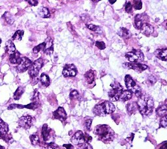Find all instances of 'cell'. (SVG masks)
<instances>
[{"label": "cell", "instance_id": "13", "mask_svg": "<svg viewBox=\"0 0 167 149\" xmlns=\"http://www.w3.org/2000/svg\"><path fill=\"white\" fill-rule=\"evenodd\" d=\"M44 43V47H43V52L44 54L47 55H51L52 54L53 52H54V43H53V40L51 37H47L45 39Z\"/></svg>", "mask_w": 167, "mask_h": 149}, {"label": "cell", "instance_id": "24", "mask_svg": "<svg viewBox=\"0 0 167 149\" xmlns=\"http://www.w3.org/2000/svg\"><path fill=\"white\" fill-rule=\"evenodd\" d=\"M84 77L88 84L93 83L95 81V73L92 70L88 71L85 73Z\"/></svg>", "mask_w": 167, "mask_h": 149}, {"label": "cell", "instance_id": "4", "mask_svg": "<svg viewBox=\"0 0 167 149\" xmlns=\"http://www.w3.org/2000/svg\"><path fill=\"white\" fill-rule=\"evenodd\" d=\"M111 87L112 89L108 92V96L113 102L118 101L120 96L123 91V87L118 82H114L111 84Z\"/></svg>", "mask_w": 167, "mask_h": 149}, {"label": "cell", "instance_id": "40", "mask_svg": "<svg viewBox=\"0 0 167 149\" xmlns=\"http://www.w3.org/2000/svg\"><path fill=\"white\" fill-rule=\"evenodd\" d=\"M92 118H89V119H87V120H85L84 122V126L86 128L90 130L91 128V126H92Z\"/></svg>", "mask_w": 167, "mask_h": 149}, {"label": "cell", "instance_id": "12", "mask_svg": "<svg viewBox=\"0 0 167 149\" xmlns=\"http://www.w3.org/2000/svg\"><path fill=\"white\" fill-rule=\"evenodd\" d=\"M123 65L125 68L135 70L138 73L142 72L143 71L147 69V65L140 64V63H139V64H135V63H125V64H123Z\"/></svg>", "mask_w": 167, "mask_h": 149}, {"label": "cell", "instance_id": "6", "mask_svg": "<svg viewBox=\"0 0 167 149\" xmlns=\"http://www.w3.org/2000/svg\"><path fill=\"white\" fill-rule=\"evenodd\" d=\"M43 59L41 58L37 59L35 62H33L28 68V73L29 76L32 78H35L36 77H37L39 71L43 68Z\"/></svg>", "mask_w": 167, "mask_h": 149}, {"label": "cell", "instance_id": "28", "mask_svg": "<svg viewBox=\"0 0 167 149\" xmlns=\"http://www.w3.org/2000/svg\"><path fill=\"white\" fill-rule=\"evenodd\" d=\"M127 109L128 113L130 114L134 113L136 111V110L138 109L137 104H136V103L135 102L129 103L127 105Z\"/></svg>", "mask_w": 167, "mask_h": 149}, {"label": "cell", "instance_id": "18", "mask_svg": "<svg viewBox=\"0 0 167 149\" xmlns=\"http://www.w3.org/2000/svg\"><path fill=\"white\" fill-rule=\"evenodd\" d=\"M140 30L142 34L149 36L153 33V27L149 23H145L142 26V27L140 28Z\"/></svg>", "mask_w": 167, "mask_h": 149}, {"label": "cell", "instance_id": "38", "mask_svg": "<svg viewBox=\"0 0 167 149\" xmlns=\"http://www.w3.org/2000/svg\"><path fill=\"white\" fill-rule=\"evenodd\" d=\"M43 47H44V43H43L39 44V45L35 47V48H33V53L35 54H37L38 53H39L41 50H43Z\"/></svg>", "mask_w": 167, "mask_h": 149}, {"label": "cell", "instance_id": "26", "mask_svg": "<svg viewBox=\"0 0 167 149\" xmlns=\"http://www.w3.org/2000/svg\"><path fill=\"white\" fill-rule=\"evenodd\" d=\"M38 13H39V15L41 18H47L50 17V13L48 9L44 7H41V8L39 9V11H38Z\"/></svg>", "mask_w": 167, "mask_h": 149}, {"label": "cell", "instance_id": "31", "mask_svg": "<svg viewBox=\"0 0 167 149\" xmlns=\"http://www.w3.org/2000/svg\"><path fill=\"white\" fill-rule=\"evenodd\" d=\"M2 18L3 19H5V20L9 24H12L14 21V18L9 12H5L4 14L2 16Z\"/></svg>", "mask_w": 167, "mask_h": 149}, {"label": "cell", "instance_id": "37", "mask_svg": "<svg viewBox=\"0 0 167 149\" xmlns=\"http://www.w3.org/2000/svg\"><path fill=\"white\" fill-rule=\"evenodd\" d=\"M159 124H160V128H161V127L164 128H166V126H167V117H166V116L161 118Z\"/></svg>", "mask_w": 167, "mask_h": 149}, {"label": "cell", "instance_id": "14", "mask_svg": "<svg viewBox=\"0 0 167 149\" xmlns=\"http://www.w3.org/2000/svg\"><path fill=\"white\" fill-rule=\"evenodd\" d=\"M53 116H54V117L56 119H58V120L62 121V122L65 121L67 117L65 109L62 107H58V109H56L54 113H53Z\"/></svg>", "mask_w": 167, "mask_h": 149}, {"label": "cell", "instance_id": "41", "mask_svg": "<svg viewBox=\"0 0 167 149\" xmlns=\"http://www.w3.org/2000/svg\"><path fill=\"white\" fill-rule=\"evenodd\" d=\"M96 45L98 48H99V49H101V50H104L106 48V45H105V43L102 41H97L96 43Z\"/></svg>", "mask_w": 167, "mask_h": 149}, {"label": "cell", "instance_id": "3", "mask_svg": "<svg viewBox=\"0 0 167 149\" xmlns=\"http://www.w3.org/2000/svg\"><path fill=\"white\" fill-rule=\"evenodd\" d=\"M116 109L115 106L111 102L105 101L98 104L93 108V113L97 116H105V115L112 114Z\"/></svg>", "mask_w": 167, "mask_h": 149}, {"label": "cell", "instance_id": "32", "mask_svg": "<svg viewBox=\"0 0 167 149\" xmlns=\"http://www.w3.org/2000/svg\"><path fill=\"white\" fill-rule=\"evenodd\" d=\"M86 26L90 30H92V32H94L97 33H100L102 32V29L101 27L98 26L94 25V24H87Z\"/></svg>", "mask_w": 167, "mask_h": 149}, {"label": "cell", "instance_id": "39", "mask_svg": "<svg viewBox=\"0 0 167 149\" xmlns=\"http://www.w3.org/2000/svg\"><path fill=\"white\" fill-rule=\"evenodd\" d=\"M132 6L131 5V3L130 2H127L125 4V11H126L127 13H130L132 12Z\"/></svg>", "mask_w": 167, "mask_h": 149}, {"label": "cell", "instance_id": "19", "mask_svg": "<svg viewBox=\"0 0 167 149\" xmlns=\"http://www.w3.org/2000/svg\"><path fill=\"white\" fill-rule=\"evenodd\" d=\"M22 57L21 56L20 53H18V51H16L13 54L10 55L9 62H11V64H12L19 65L22 61Z\"/></svg>", "mask_w": 167, "mask_h": 149}, {"label": "cell", "instance_id": "2", "mask_svg": "<svg viewBox=\"0 0 167 149\" xmlns=\"http://www.w3.org/2000/svg\"><path fill=\"white\" fill-rule=\"evenodd\" d=\"M138 109L143 116H148L152 113L154 103L153 99L147 95L141 96L136 102Z\"/></svg>", "mask_w": 167, "mask_h": 149}, {"label": "cell", "instance_id": "25", "mask_svg": "<svg viewBox=\"0 0 167 149\" xmlns=\"http://www.w3.org/2000/svg\"><path fill=\"white\" fill-rule=\"evenodd\" d=\"M40 81H41V84L43 85L45 87H48L50 83V78H49L48 75H47V74L45 73L41 74V75L40 77Z\"/></svg>", "mask_w": 167, "mask_h": 149}, {"label": "cell", "instance_id": "33", "mask_svg": "<svg viewBox=\"0 0 167 149\" xmlns=\"http://www.w3.org/2000/svg\"><path fill=\"white\" fill-rule=\"evenodd\" d=\"M29 139L30 141H31L32 144L33 145H37L40 142L39 136H38L37 134H32V135H30Z\"/></svg>", "mask_w": 167, "mask_h": 149}, {"label": "cell", "instance_id": "17", "mask_svg": "<svg viewBox=\"0 0 167 149\" xmlns=\"http://www.w3.org/2000/svg\"><path fill=\"white\" fill-rule=\"evenodd\" d=\"M52 130L48 128V126L47 124H44L43 128H42V136H43V139L44 140V141L47 142L50 138L51 137V133H52Z\"/></svg>", "mask_w": 167, "mask_h": 149}, {"label": "cell", "instance_id": "30", "mask_svg": "<svg viewBox=\"0 0 167 149\" xmlns=\"http://www.w3.org/2000/svg\"><path fill=\"white\" fill-rule=\"evenodd\" d=\"M24 32L23 30H17L16 32L14 33L13 35L12 39L14 41H20L22 40V37L24 35Z\"/></svg>", "mask_w": 167, "mask_h": 149}, {"label": "cell", "instance_id": "43", "mask_svg": "<svg viewBox=\"0 0 167 149\" xmlns=\"http://www.w3.org/2000/svg\"><path fill=\"white\" fill-rule=\"evenodd\" d=\"M156 81H157V79H156V78H155V77H153V75L149 76V77H148V82L151 85L154 84L155 83H156Z\"/></svg>", "mask_w": 167, "mask_h": 149}, {"label": "cell", "instance_id": "20", "mask_svg": "<svg viewBox=\"0 0 167 149\" xmlns=\"http://www.w3.org/2000/svg\"><path fill=\"white\" fill-rule=\"evenodd\" d=\"M16 51H17V50H16V47H15V46H14V44L13 43L12 41L9 40L6 43V44H5L6 53L9 54V55H12Z\"/></svg>", "mask_w": 167, "mask_h": 149}, {"label": "cell", "instance_id": "10", "mask_svg": "<svg viewBox=\"0 0 167 149\" xmlns=\"http://www.w3.org/2000/svg\"><path fill=\"white\" fill-rule=\"evenodd\" d=\"M149 17L146 14H138L135 18V27L138 29H140L142 26L145 23H148Z\"/></svg>", "mask_w": 167, "mask_h": 149}, {"label": "cell", "instance_id": "44", "mask_svg": "<svg viewBox=\"0 0 167 149\" xmlns=\"http://www.w3.org/2000/svg\"><path fill=\"white\" fill-rule=\"evenodd\" d=\"M28 2L32 6H36L38 4V1H36V0H29V1H28Z\"/></svg>", "mask_w": 167, "mask_h": 149}, {"label": "cell", "instance_id": "1", "mask_svg": "<svg viewBox=\"0 0 167 149\" xmlns=\"http://www.w3.org/2000/svg\"><path fill=\"white\" fill-rule=\"evenodd\" d=\"M99 140L104 143H108L114 139L115 133L108 125L102 124L97 126L93 131Z\"/></svg>", "mask_w": 167, "mask_h": 149}, {"label": "cell", "instance_id": "16", "mask_svg": "<svg viewBox=\"0 0 167 149\" xmlns=\"http://www.w3.org/2000/svg\"><path fill=\"white\" fill-rule=\"evenodd\" d=\"M9 132V126L0 118V137L6 141L7 133Z\"/></svg>", "mask_w": 167, "mask_h": 149}, {"label": "cell", "instance_id": "11", "mask_svg": "<svg viewBox=\"0 0 167 149\" xmlns=\"http://www.w3.org/2000/svg\"><path fill=\"white\" fill-rule=\"evenodd\" d=\"M32 64L31 59L26 57H22L20 64L17 67V71L18 73H24L28 70L29 67Z\"/></svg>", "mask_w": 167, "mask_h": 149}, {"label": "cell", "instance_id": "5", "mask_svg": "<svg viewBox=\"0 0 167 149\" xmlns=\"http://www.w3.org/2000/svg\"><path fill=\"white\" fill-rule=\"evenodd\" d=\"M92 140V137L87 133H83L82 131H78L76 132L73 137H71V142L74 144L79 145L84 143H88Z\"/></svg>", "mask_w": 167, "mask_h": 149}, {"label": "cell", "instance_id": "23", "mask_svg": "<svg viewBox=\"0 0 167 149\" xmlns=\"http://www.w3.org/2000/svg\"><path fill=\"white\" fill-rule=\"evenodd\" d=\"M117 34L122 37V38L126 39H129L131 37V32L125 28H121L118 30V32H117Z\"/></svg>", "mask_w": 167, "mask_h": 149}, {"label": "cell", "instance_id": "27", "mask_svg": "<svg viewBox=\"0 0 167 149\" xmlns=\"http://www.w3.org/2000/svg\"><path fill=\"white\" fill-rule=\"evenodd\" d=\"M156 113L159 117H166L167 114V107L166 105L160 106L158 107L156 110Z\"/></svg>", "mask_w": 167, "mask_h": 149}, {"label": "cell", "instance_id": "42", "mask_svg": "<svg viewBox=\"0 0 167 149\" xmlns=\"http://www.w3.org/2000/svg\"><path fill=\"white\" fill-rule=\"evenodd\" d=\"M79 94H78V92L77 90H72L71 94H70V98H78Z\"/></svg>", "mask_w": 167, "mask_h": 149}, {"label": "cell", "instance_id": "48", "mask_svg": "<svg viewBox=\"0 0 167 149\" xmlns=\"http://www.w3.org/2000/svg\"><path fill=\"white\" fill-rule=\"evenodd\" d=\"M0 149H4V148H3V147H2V146H0Z\"/></svg>", "mask_w": 167, "mask_h": 149}, {"label": "cell", "instance_id": "9", "mask_svg": "<svg viewBox=\"0 0 167 149\" xmlns=\"http://www.w3.org/2000/svg\"><path fill=\"white\" fill-rule=\"evenodd\" d=\"M77 74V69L73 64H66L63 69V75L65 77H75Z\"/></svg>", "mask_w": 167, "mask_h": 149}, {"label": "cell", "instance_id": "34", "mask_svg": "<svg viewBox=\"0 0 167 149\" xmlns=\"http://www.w3.org/2000/svg\"><path fill=\"white\" fill-rule=\"evenodd\" d=\"M44 149H60L58 145L54 143H48L44 144Z\"/></svg>", "mask_w": 167, "mask_h": 149}, {"label": "cell", "instance_id": "49", "mask_svg": "<svg viewBox=\"0 0 167 149\" xmlns=\"http://www.w3.org/2000/svg\"><path fill=\"white\" fill-rule=\"evenodd\" d=\"M0 43H1V39H0Z\"/></svg>", "mask_w": 167, "mask_h": 149}, {"label": "cell", "instance_id": "21", "mask_svg": "<svg viewBox=\"0 0 167 149\" xmlns=\"http://www.w3.org/2000/svg\"><path fill=\"white\" fill-rule=\"evenodd\" d=\"M155 55L159 59L162 61L167 60V49H157L155 52Z\"/></svg>", "mask_w": 167, "mask_h": 149}, {"label": "cell", "instance_id": "46", "mask_svg": "<svg viewBox=\"0 0 167 149\" xmlns=\"http://www.w3.org/2000/svg\"><path fill=\"white\" fill-rule=\"evenodd\" d=\"M160 149H166V142L163 143L160 147Z\"/></svg>", "mask_w": 167, "mask_h": 149}, {"label": "cell", "instance_id": "7", "mask_svg": "<svg viewBox=\"0 0 167 149\" xmlns=\"http://www.w3.org/2000/svg\"><path fill=\"white\" fill-rule=\"evenodd\" d=\"M125 58H127L131 63L139 64V62L144 60V54L140 50L133 49L129 52L125 54Z\"/></svg>", "mask_w": 167, "mask_h": 149}, {"label": "cell", "instance_id": "8", "mask_svg": "<svg viewBox=\"0 0 167 149\" xmlns=\"http://www.w3.org/2000/svg\"><path fill=\"white\" fill-rule=\"evenodd\" d=\"M34 118L31 116H24L19 118L18 124L20 127L26 129H29L33 126Z\"/></svg>", "mask_w": 167, "mask_h": 149}, {"label": "cell", "instance_id": "35", "mask_svg": "<svg viewBox=\"0 0 167 149\" xmlns=\"http://www.w3.org/2000/svg\"><path fill=\"white\" fill-rule=\"evenodd\" d=\"M77 149H93L92 145L89 143H84L78 145Z\"/></svg>", "mask_w": 167, "mask_h": 149}, {"label": "cell", "instance_id": "45", "mask_svg": "<svg viewBox=\"0 0 167 149\" xmlns=\"http://www.w3.org/2000/svg\"><path fill=\"white\" fill-rule=\"evenodd\" d=\"M63 147H65L67 149H74V147L71 144H65L63 145Z\"/></svg>", "mask_w": 167, "mask_h": 149}, {"label": "cell", "instance_id": "15", "mask_svg": "<svg viewBox=\"0 0 167 149\" xmlns=\"http://www.w3.org/2000/svg\"><path fill=\"white\" fill-rule=\"evenodd\" d=\"M125 85H126V87L127 88L128 90H129L132 92H133L135 89L137 88L139 86L136 84L135 81L132 79V78L129 74H127L125 77Z\"/></svg>", "mask_w": 167, "mask_h": 149}, {"label": "cell", "instance_id": "22", "mask_svg": "<svg viewBox=\"0 0 167 149\" xmlns=\"http://www.w3.org/2000/svg\"><path fill=\"white\" fill-rule=\"evenodd\" d=\"M132 96V93L131 90H124L122 91L121 94L120 96V99L121 102H127L128 100H129Z\"/></svg>", "mask_w": 167, "mask_h": 149}, {"label": "cell", "instance_id": "29", "mask_svg": "<svg viewBox=\"0 0 167 149\" xmlns=\"http://www.w3.org/2000/svg\"><path fill=\"white\" fill-rule=\"evenodd\" d=\"M24 92V88L22 87H19L14 92L13 96L14 99L15 100H18L21 98V96H22V94H23Z\"/></svg>", "mask_w": 167, "mask_h": 149}, {"label": "cell", "instance_id": "47", "mask_svg": "<svg viewBox=\"0 0 167 149\" xmlns=\"http://www.w3.org/2000/svg\"><path fill=\"white\" fill-rule=\"evenodd\" d=\"M116 2V0H115V1H109V2H110V3H111V4H114V3Z\"/></svg>", "mask_w": 167, "mask_h": 149}, {"label": "cell", "instance_id": "36", "mask_svg": "<svg viewBox=\"0 0 167 149\" xmlns=\"http://www.w3.org/2000/svg\"><path fill=\"white\" fill-rule=\"evenodd\" d=\"M134 4H133V7L136 10H140L142 9V3L141 1H139V0H137V1H134Z\"/></svg>", "mask_w": 167, "mask_h": 149}]
</instances>
